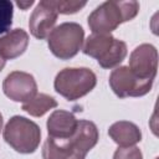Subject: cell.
Listing matches in <instances>:
<instances>
[{
    "label": "cell",
    "mask_w": 159,
    "mask_h": 159,
    "mask_svg": "<svg viewBox=\"0 0 159 159\" xmlns=\"http://www.w3.org/2000/svg\"><path fill=\"white\" fill-rule=\"evenodd\" d=\"M57 107V101L46 93H36L31 99L22 103V111L32 117H42L50 109Z\"/></svg>",
    "instance_id": "cell-15"
},
{
    "label": "cell",
    "mask_w": 159,
    "mask_h": 159,
    "mask_svg": "<svg viewBox=\"0 0 159 159\" xmlns=\"http://www.w3.org/2000/svg\"><path fill=\"white\" fill-rule=\"evenodd\" d=\"M2 123H4V120H2V116H1V113H0V132H1V129H2Z\"/></svg>",
    "instance_id": "cell-21"
},
{
    "label": "cell",
    "mask_w": 159,
    "mask_h": 159,
    "mask_svg": "<svg viewBox=\"0 0 159 159\" xmlns=\"http://www.w3.org/2000/svg\"><path fill=\"white\" fill-rule=\"evenodd\" d=\"M109 86L119 98L142 97L150 92L153 81L138 78L128 66H120L109 75Z\"/></svg>",
    "instance_id": "cell-6"
},
{
    "label": "cell",
    "mask_w": 159,
    "mask_h": 159,
    "mask_svg": "<svg viewBox=\"0 0 159 159\" xmlns=\"http://www.w3.org/2000/svg\"><path fill=\"white\" fill-rule=\"evenodd\" d=\"M16 4H17V6H19L20 9H22V10H26L27 7H30V6L34 4V1H32V0H30V1H26V2H22V1H17Z\"/></svg>",
    "instance_id": "cell-19"
},
{
    "label": "cell",
    "mask_w": 159,
    "mask_h": 159,
    "mask_svg": "<svg viewBox=\"0 0 159 159\" xmlns=\"http://www.w3.org/2000/svg\"><path fill=\"white\" fill-rule=\"evenodd\" d=\"M43 159H84L76 154L70 138L60 139L47 137L42 147Z\"/></svg>",
    "instance_id": "cell-14"
},
{
    "label": "cell",
    "mask_w": 159,
    "mask_h": 159,
    "mask_svg": "<svg viewBox=\"0 0 159 159\" xmlns=\"http://www.w3.org/2000/svg\"><path fill=\"white\" fill-rule=\"evenodd\" d=\"M139 11V2L108 0L96 7L88 16V26L92 34H111L120 24L130 21Z\"/></svg>",
    "instance_id": "cell-1"
},
{
    "label": "cell",
    "mask_w": 159,
    "mask_h": 159,
    "mask_svg": "<svg viewBox=\"0 0 159 159\" xmlns=\"http://www.w3.org/2000/svg\"><path fill=\"white\" fill-rule=\"evenodd\" d=\"M2 91L11 101L25 103L37 93V83L32 75L24 71H14L5 77Z\"/></svg>",
    "instance_id": "cell-8"
},
{
    "label": "cell",
    "mask_w": 159,
    "mask_h": 159,
    "mask_svg": "<svg viewBox=\"0 0 159 159\" xmlns=\"http://www.w3.org/2000/svg\"><path fill=\"white\" fill-rule=\"evenodd\" d=\"M2 135L5 142L17 153L31 154L40 145L41 129L31 119L14 116L6 123Z\"/></svg>",
    "instance_id": "cell-4"
},
{
    "label": "cell",
    "mask_w": 159,
    "mask_h": 159,
    "mask_svg": "<svg viewBox=\"0 0 159 159\" xmlns=\"http://www.w3.org/2000/svg\"><path fill=\"white\" fill-rule=\"evenodd\" d=\"M29 45V34L22 29H14L0 37V56L6 60H14L21 56Z\"/></svg>",
    "instance_id": "cell-12"
},
{
    "label": "cell",
    "mask_w": 159,
    "mask_h": 159,
    "mask_svg": "<svg viewBox=\"0 0 159 159\" xmlns=\"http://www.w3.org/2000/svg\"><path fill=\"white\" fill-rule=\"evenodd\" d=\"M113 159H143V154L140 149L135 145L133 147H125V148H118L114 154Z\"/></svg>",
    "instance_id": "cell-18"
},
{
    "label": "cell",
    "mask_w": 159,
    "mask_h": 159,
    "mask_svg": "<svg viewBox=\"0 0 159 159\" xmlns=\"http://www.w3.org/2000/svg\"><path fill=\"white\" fill-rule=\"evenodd\" d=\"M51 5L55 7L57 14L70 15L80 11L86 6V1H68V0H50Z\"/></svg>",
    "instance_id": "cell-17"
},
{
    "label": "cell",
    "mask_w": 159,
    "mask_h": 159,
    "mask_svg": "<svg viewBox=\"0 0 159 159\" xmlns=\"http://www.w3.org/2000/svg\"><path fill=\"white\" fill-rule=\"evenodd\" d=\"M108 135L120 148L133 147L142 140V132L137 124L128 120H118L108 129Z\"/></svg>",
    "instance_id": "cell-13"
},
{
    "label": "cell",
    "mask_w": 159,
    "mask_h": 159,
    "mask_svg": "<svg viewBox=\"0 0 159 159\" xmlns=\"http://www.w3.org/2000/svg\"><path fill=\"white\" fill-rule=\"evenodd\" d=\"M14 5L9 0H0V34L9 32L12 25Z\"/></svg>",
    "instance_id": "cell-16"
},
{
    "label": "cell",
    "mask_w": 159,
    "mask_h": 159,
    "mask_svg": "<svg viewBox=\"0 0 159 159\" xmlns=\"http://www.w3.org/2000/svg\"><path fill=\"white\" fill-rule=\"evenodd\" d=\"M84 55L97 60L102 68L117 67L127 56V43L111 34H92L82 46Z\"/></svg>",
    "instance_id": "cell-2"
},
{
    "label": "cell",
    "mask_w": 159,
    "mask_h": 159,
    "mask_svg": "<svg viewBox=\"0 0 159 159\" xmlns=\"http://www.w3.org/2000/svg\"><path fill=\"white\" fill-rule=\"evenodd\" d=\"M97 84L96 73L87 67H66L53 82L55 91L67 101H77L88 94Z\"/></svg>",
    "instance_id": "cell-3"
},
{
    "label": "cell",
    "mask_w": 159,
    "mask_h": 159,
    "mask_svg": "<svg viewBox=\"0 0 159 159\" xmlns=\"http://www.w3.org/2000/svg\"><path fill=\"white\" fill-rule=\"evenodd\" d=\"M57 17L58 14L55 10V7L51 5L50 0L40 1L36 5L29 20L30 32L32 34L34 37L39 40L46 39L50 35V32L53 30Z\"/></svg>",
    "instance_id": "cell-9"
},
{
    "label": "cell",
    "mask_w": 159,
    "mask_h": 159,
    "mask_svg": "<svg viewBox=\"0 0 159 159\" xmlns=\"http://www.w3.org/2000/svg\"><path fill=\"white\" fill-rule=\"evenodd\" d=\"M77 123L78 119H76L73 113L63 109H56L51 113L46 123L48 137L60 139L71 138L76 132Z\"/></svg>",
    "instance_id": "cell-11"
},
{
    "label": "cell",
    "mask_w": 159,
    "mask_h": 159,
    "mask_svg": "<svg viewBox=\"0 0 159 159\" xmlns=\"http://www.w3.org/2000/svg\"><path fill=\"white\" fill-rule=\"evenodd\" d=\"M129 70L140 80L154 81L158 70V51L150 43L137 46L129 56Z\"/></svg>",
    "instance_id": "cell-7"
},
{
    "label": "cell",
    "mask_w": 159,
    "mask_h": 159,
    "mask_svg": "<svg viewBox=\"0 0 159 159\" xmlns=\"http://www.w3.org/2000/svg\"><path fill=\"white\" fill-rule=\"evenodd\" d=\"M98 139H99V133L97 125L93 122L86 119L78 120L76 132L70 138L76 154L81 158H86L87 153L97 144Z\"/></svg>",
    "instance_id": "cell-10"
},
{
    "label": "cell",
    "mask_w": 159,
    "mask_h": 159,
    "mask_svg": "<svg viewBox=\"0 0 159 159\" xmlns=\"http://www.w3.org/2000/svg\"><path fill=\"white\" fill-rule=\"evenodd\" d=\"M84 30L77 22H62L47 36L50 51L60 60H70L82 50Z\"/></svg>",
    "instance_id": "cell-5"
},
{
    "label": "cell",
    "mask_w": 159,
    "mask_h": 159,
    "mask_svg": "<svg viewBox=\"0 0 159 159\" xmlns=\"http://www.w3.org/2000/svg\"><path fill=\"white\" fill-rule=\"evenodd\" d=\"M5 62H6V61L0 56V72H1V71H2V68L5 67Z\"/></svg>",
    "instance_id": "cell-20"
}]
</instances>
